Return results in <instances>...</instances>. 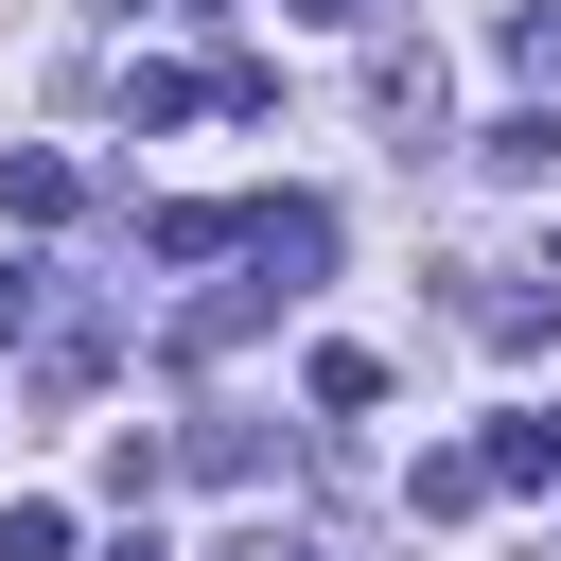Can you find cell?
Listing matches in <instances>:
<instances>
[{
    "mask_svg": "<svg viewBox=\"0 0 561 561\" xmlns=\"http://www.w3.org/2000/svg\"><path fill=\"white\" fill-rule=\"evenodd\" d=\"M245 263H263L280 298H316V280H333V210H316V193H263V210H245Z\"/></svg>",
    "mask_w": 561,
    "mask_h": 561,
    "instance_id": "1",
    "label": "cell"
},
{
    "mask_svg": "<svg viewBox=\"0 0 561 561\" xmlns=\"http://www.w3.org/2000/svg\"><path fill=\"white\" fill-rule=\"evenodd\" d=\"M456 316H473L491 351H543V333H561V280H543V263H473V280H456Z\"/></svg>",
    "mask_w": 561,
    "mask_h": 561,
    "instance_id": "2",
    "label": "cell"
},
{
    "mask_svg": "<svg viewBox=\"0 0 561 561\" xmlns=\"http://www.w3.org/2000/svg\"><path fill=\"white\" fill-rule=\"evenodd\" d=\"M368 105H386V123H403V158H421V140H438V53H421V35H386V53H368Z\"/></svg>",
    "mask_w": 561,
    "mask_h": 561,
    "instance_id": "3",
    "label": "cell"
},
{
    "mask_svg": "<svg viewBox=\"0 0 561 561\" xmlns=\"http://www.w3.org/2000/svg\"><path fill=\"white\" fill-rule=\"evenodd\" d=\"M473 456H491V491H561V403H508Z\"/></svg>",
    "mask_w": 561,
    "mask_h": 561,
    "instance_id": "4",
    "label": "cell"
},
{
    "mask_svg": "<svg viewBox=\"0 0 561 561\" xmlns=\"http://www.w3.org/2000/svg\"><path fill=\"white\" fill-rule=\"evenodd\" d=\"M0 210H18V228H70V210H88V175H70L53 140H18V158H0Z\"/></svg>",
    "mask_w": 561,
    "mask_h": 561,
    "instance_id": "5",
    "label": "cell"
},
{
    "mask_svg": "<svg viewBox=\"0 0 561 561\" xmlns=\"http://www.w3.org/2000/svg\"><path fill=\"white\" fill-rule=\"evenodd\" d=\"M263 316H298V298H280V280H263V263H245V280H228V298H193V316H175V351H245V333H263Z\"/></svg>",
    "mask_w": 561,
    "mask_h": 561,
    "instance_id": "6",
    "label": "cell"
},
{
    "mask_svg": "<svg viewBox=\"0 0 561 561\" xmlns=\"http://www.w3.org/2000/svg\"><path fill=\"white\" fill-rule=\"evenodd\" d=\"M403 508H421V526H473V508H491V456H473V438H438V456L403 473Z\"/></svg>",
    "mask_w": 561,
    "mask_h": 561,
    "instance_id": "7",
    "label": "cell"
},
{
    "mask_svg": "<svg viewBox=\"0 0 561 561\" xmlns=\"http://www.w3.org/2000/svg\"><path fill=\"white\" fill-rule=\"evenodd\" d=\"M140 245H158V263H210V245H245V210H210V193H175V210H140Z\"/></svg>",
    "mask_w": 561,
    "mask_h": 561,
    "instance_id": "8",
    "label": "cell"
},
{
    "mask_svg": "<svg viewBox=\"0 0 561 561\" xmlns=\"http://www.w3.org/2000/svg\"><path fill=\"white\" fill-rule=\"evenodd\" d=\"M473 158H491V175H508V193H526V175H561V105H508V123H491V140H473Z\"/></svg>",
    "mask_w": 561,
    "mask_h": 561,
    "instance_id": "9",
    "label": "cell"
},
{
    "mask_svg": "<svg viewBox=\"0 0 561 561\" xmlns=\"http://www.w3.org/2000/svg\"><path fill=\"white\" fill-rule=\"evenodd\" d=\"M175 473H263V421H245V403H210V421L175 438Z\"/></svg>",
    "mask_w": 561,
    "mask_h": 561,
    "instance_id": "10",
    "label": "cell"
},
{
    "mask_svg": "<svg viewBox=\"0 0 561 561\" xmlns=\"http://www.w3.org/2000/svg\"><path fill=\"white\" fill-rule=\"evenodd\" d=\"M508 70H526V105H561V0H508Z\"/></svg>",
    "mask_w": 561,
    "mask_h": 561,
    "instance_id": "11",
    "label": "cell"
},
{
    "mask_svg": "<svg viewBox=\"0 0 561 561\" xmlns=\"http://www.w3.org/2000/svg\"><path fill=\"white\" fill-rule=\"evenodd\" d=\"M298 386H316V421H368V403H386V368H368V351H316Z\"/></svg>",
    "mask_w": 561,
    "mask_h": 561,
    "instance_id": "12",
    "label": "cell"
},
{
    "mask_svg": "<svg viewBox=\"0 0 561 561\" xmlns=\"http://www.w3.org/2000/svg\"><path fill=\"white\" fill-rule=\"evenodd\" d=\"M0 561H70V508H53V491H18V508H0Z\"/></svg>",
    "mask_w": 561,
    "mask_h": 561,
    "instance_id": "13",
    "label": "cell"
},
{
    "mask_svg": "<svg viewBox=\"0 0 561 561\" xmlns=\"http://www.w3.org/2000/svg\"><path fill=\"white\" fill-rule=\"evenodd\" d=\"M210 561H333V543H298V526H228Z\"/></svg>",
    "mask_w": 561,
    "mask_h": 561,
    "instance_id": "14",
    "label": "cell"
},
{
    "mask_svg": "<svg viewBox=\"0 0 561 561\" xmlns=\"http://www.w3.org/2000/svg\"><path fill=\"white\" fill-rule=\"evenodd\" d=\"M35 298H53V280H35V263H0V351L35 333Z\"/></svg>",
    "mask_w": 561,
    "mask_h": 561,
    "instance_id": "15",
    "label": "cell"
},
{
    "mask_svg": "<svg viewBox=\"0 0 561 561\" xmlns=\"http://www.w3.org/2000/svg\"><path fill=\"white\" fill-rule=\"evenodd\" d=\"M280 18H316V35H333V18H351V0H280Z\"/></svg>",
    "mask_w": 561,
    "mask_h": 561,
    "instance_id": "16",
    "label": "cell"
},
{
    "mask_svg": "<svg viewBox=\"0 0 561 561\" xmlns=\"http://www.w3.org/2000/svg\"><path fill=\"white\" fill-rule=\"evenodd\" d=\"M105 561H158V526H123V543H105Z\"/></svg>",
    "mask_w": 561,
    "mask_h": 561,
    "instance_id": "17",
    "label": "cell"
},
{
    "mask_svg": "<svg viewBox=\"0 0 561 561\" xmlns=\"http://www.w3.org/2000/svg\"><path fill=\"white\" fill-rule=\"evenodd\" d=\"M123 18H140V0H123Z\"/></svg>",
    "mask_w": 561,
    "mask_h": 561,
    "instance_id": "18",
    "label": "cell"
}]
</instances>
